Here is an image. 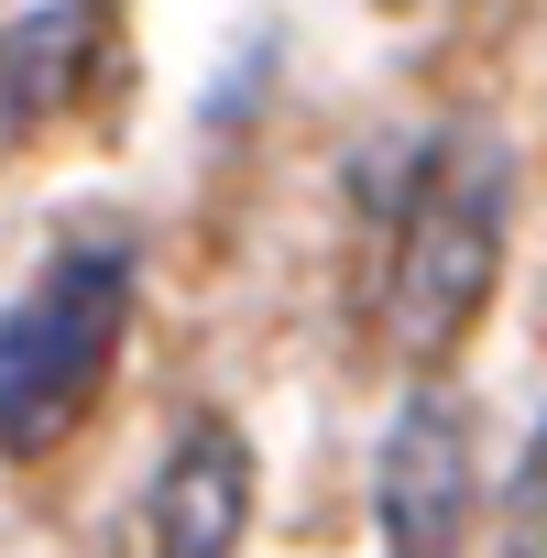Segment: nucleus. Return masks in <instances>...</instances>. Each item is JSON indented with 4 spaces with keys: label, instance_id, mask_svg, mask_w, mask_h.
<instances>
[{
    "label": "nucleus",
    "instance_id": "4",
    "mask_svg": "<svg viewBox=\"0 0 547 558\" xmlns=\"http://www.w3.org/2000/svg\"><path fill=\"white\" fill-rule=\"evenodd\" d=\"M252 536V438L197 416L154 471V558H241Z\"/></svg>",
    "mask_w": 547,
    "mask_h": 558
},
{
    "label": "nucleus",
    "instance_id": "2",
    "mask_svg": "<svg viewBox=\"0 0 547 558\" xmlns=\"http://www.w3.org/2000/svg\"><path fill=\"white\" fill-rule=\"evenodd\" d=\"M132 329V263L121 252H56L0 307V460H45L110 384Z\"/></svg>",
    "mask_w": 547,
    "mask_h": 558
},
{
    "label": "nucleus",
    "instance_id": "1",
    "mask_svg": "<svg viewBox=\"0 0 547 558\" xmlns=\"http://www.w3.org/2000/svg\"><path fill=\"white\" fill-rule=\"evenodd\" d=\"M503 219H514V154L493 121H460L427 143L416 186H405V230H394V274H384V329L405 362H449L471 340V318L493 307L503 274Z\"/></svg>",
    "mask_w": 547,
    "mask_h": 558
},
{
    "label": "nucleus",
    "instance_id": "6",
    "mask_svg": "<svg viewBox=\"0 0 547 558\" xmlns=\"http://www.w3.org/2000/svg\"><path fill=\"white\" fill-rule=\"evenodd\" d=\"M503 558H547V416L514 460V493H503Z\"/></svg>",
    "mask_w": 547,
    "mask_h": 558
},
{
    "label": "nucleus",
    "instance_id": "5",
    "mask_svg": "<svg viewBox=\"0 0 547 558\" xmlns=\"http://www.w3.org/2000/svg\"><path fill=\"white\" fill-rule=\"evenodd\" d=\"M99 45H110V0H45V12L0 23V154H23L45 121H66Z\"/></svg>",
    "mask_w": 547,
    "mask_h": 558
},
{
    "label": "nucleus",
    "instance_id": "3",
    "mask_svg": "<svg viewBox=\"0 0 547 558\" xmlns=\"http://www.w3.org/2000/svg\"><path fill=\"white\" fill-rule=\"evenodd\" d=\"M373 504H384L394 558H460L471 547V416H460V395L416 384L394 405L384 460H373Z\"/></svg>",
    "mask_w": 547,
    "mask_h": 558
}]
</instances>
